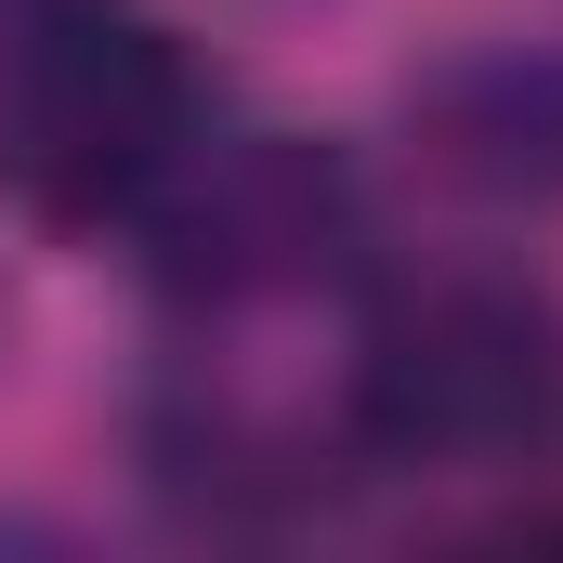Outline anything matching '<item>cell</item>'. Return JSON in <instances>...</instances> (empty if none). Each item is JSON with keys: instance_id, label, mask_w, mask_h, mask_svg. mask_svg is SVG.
<instances>
[{"instance_id": "2", "label": "cell", "mask_w": 563, "mask_h": 563, "mask_svg": "<svg viewBox=\"0 0 563 563\" xmlns=\"http://www.w3.org/2000/svg\"><path fill=\"white\" fill-rule=\"evenodd\" d=\"M223 119L210 66L144 0H13L0 13V197L53 236H132L184 144Z\"/></svg>"}, {"instance_id": "1", "label": "cell", "mask_w": 563, "mask_h": 563, "mask_svg": "<svg viewBox=\"0 0 563 563\" xmlns=\"http://www.w3.org/2000/svg\"><path fill=\"white\" fill-rule=\"evenodd\" d=\"M341 432L354 472H420V485L563 472V301L498 263L367 288V314L341 328Z\"/></svg>"}, {"instance_id": "5", "label": "cell", "mask_w": 563, "mask_h": 563, "mask_svg": "<svg viewBox=\"0 0 563 563\" xmlns=\"http://www.w3.org/2000/svg\"><path fill=\"white\" fill-rule=\"evenodd\" d=\"M0 13H13V0H0Z\"/></svg>"}, {"instance_id": "4", "label": "cell", "mask_w": 563, "mask_h": 563, "mask_svg": "<svg viewBox=\"0 0 563 563\" xmlns=\"http://www.w3.org/2000/svg\"><path fill=\"white\" fill-rule=\"evenodd\" d=\"M407 144L472 210H563V53L551 40H472L407 79Z\"/></svg>"}, {"instance_id": "3", "label": "cell", "mask_w": 563, "mask_h": 563, "mask_svg": "<svg viewBox=\"0 0 563 563\" xmlns=\"http://www.w3.org/2000/svg\"><path fill=\"white\" fill-rule=\"evenodd\" d=\"M132 236H144V276L170 288V314L250 328V314H288L314 288H354V263H367V184L314 132L210 119L184 144V170L144 197Z\"/></svg>"}]
</instances>
